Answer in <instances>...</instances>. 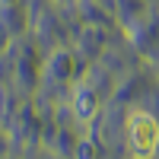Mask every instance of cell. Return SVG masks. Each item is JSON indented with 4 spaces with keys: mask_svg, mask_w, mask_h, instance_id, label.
<instances>
[{
    "mask_svg": "<svg viewBox=\"0 0 159 159\" xmlns=\"http://www.w3.org/2000/svg\"><path fill=\"white\" fill-rule=\"evenodd\" d=\"M96 111H99V99H96V92L86 89V86H80V89L73 92V118H76L80 124H89L92 118H96Z\"/></svg>",
    "mask_w": 159,
    "mask_h": 159,
    "instance_id": "obj_2",
    "label": "cell"
},
{
    "mask_svg": "<svg viewBox=\"0 0 159 159\" xmlns=\"http://www.w3.org/2000/svg\"><path fill=\"white\" fill-rule=\"evenodd\" d=\"M156 150H159V121L143 108L127 111V153H130V159H153Z\"/></svg>",
    "mask_w": 159,
    "mask_h": 159,
    "instance_id": "obj_1",
    "label": "cell"
}]
</instances>
